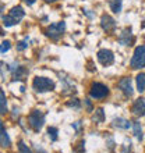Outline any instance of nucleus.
Returning <instances> with one entry per match:
<instances>
[{"mask_svg": "<svg viewBox=\"0 0 145 153\" xmlns=\"http://www.w3.org/2000/svg\"><path fill=\"white\" fill-rule=\"evenodd\" d=\"M25 16V11L24 8L21 7V6H16V7H13L10 10V14L7 17L3 16V24L6 27H11V25H16L17 22H20Z\"/></svg>", "mask_w": 145, "mask_h": 153, "instance_id": "1", "label": "nucleus"}, {"mask_svg": "<svg viewBox=\"0 0 145 153\" xmlns=\"http://www.w3.org/2000/svg\"><path fill=\"white\" fill-rule=\"evenodd\" d=\"M32 88L36 92H49L55 89V82L46 76H35L32 81Z\"/></svg>", "mask_w": 145, "mask_h": 153, "instance_id": "2", "label": "nucleus"}, {"mask_svg": "<svg viewBox=\"0 0 145 153\" xmlns=\"http://www.w3.org/2000/svg\"><path fill=\"white\" fill-rule=\"evenodd\" d=\"M28 123H29V125H31V128H32L35 132H38V131H40L42 127H43L45 114L42 113V111H39V110H34L28 117Z\"/></svg>", "mask_w": 145, "mask_h": 153, "instance_id": "3", "label": "nucleus"}, {"mask_svg": "<svg viewBox=\"0 0 145 153\" xmlns=\"http://www.w3.org/2000/svg\"><path fill=\"white\" fill-rule=\"evenodd\" d=\"M131 68L138 70L145 67V46H138L134 52V56L131 59Z\"/></svg>", "mask_w": 145, "mask_h": 153, "instance_id": "4", "label": "nucleus"}, {"mask_svg": "<svg viewBox=\"0 0 145 153\" xmlns=\"http://www.w3.org/2000/svg\"><path fill=\"white\" fill-rule=\"evenodd\" d=\"M89 95L93 99H103L109 95V88L101 82H93L89 89Z\"/></svg>", "mask_w": 145, "mask_h": 153, "instance_id": "5", "label": "nucleus"}, {"mask_svg": "<svg viewBox=\"0 0 145 153\" xmlns=\"http://www.w3.org/2000/svg\"><path fill=\"white\" fill-rule=\"evenodd\" d=\"M64 29H66V24L63 22V21H60V22H56V24L49 25L48 28H46V35H48L50 39L57 40L61 35H63Z\"/></svg>", "mask_w": 145, "mask_h": 153, "instance_id": "6", "label": "nucleus"}, {"mask_svg": "<svg viewBox=\"0 0 145 153\" xmlns=\"http://www.w3.org/2000/svg\"><path fill=\"white\" fill-rule=\"evenodd\" d=\"M98 60H99V63L103 64V65L113 64V61H114L113 52L112 50H109V49H102V50L98 52Z\"/></svg>", "mask_w": 145, "mask_h": 153, "instance_id": "7", "label": "nucleus"}, {"mask_svg": "<svg viewBox=\"0 0 145 153\" xmlns=\"http://www.w3.org/2000/svg\"><path fill=\"white\" fill-rule=\"evenodd\" d=\"M101 25L106 32H113L114 28H116V21L113 20L110 16H108V14H103L101 18Z\"/></svg>", "mask_w": 145, "mask_h": 153, "instance_id": "8", "label": "nucleus"}, {"mask_svg": "<svg viewBox=\"0 0 145 153\" xmlns=\"http://www.w3.org/2000/svg\"><path fill=\"white\" fill-rule=\"evenodd\" d=\"M119 88L123 91V93H124L126 96H133V85H131V79L130 78H127V76H124V78H121L120 81H119Z\"/></svg>", "mask_w": 145, "mask_h": 153, "instance_id": "9", "label": "nucleus"}, {"mask_svg": "<svg viewBox=\"0 0 145 153\" xmlns=\"http://www.w3.org/2000/svg\"><path fill=\"white\" fill-rule=\"evenodd\" d=\"M131 111H133L137 117L145 116V102H144V99H137V100L134 102L133 107H131Z\"/></svg>", "mask_w": 145, "mask_h": 153, "instance_id": "10", "label": "nucleus"}, {"mask_svg": "<svg viewBox=\"0 0 145 153\" xmlns=\"http://www.w3.org/2000/svg\"><path fill=\"white\" fill-rule=\"evenodd\" d=\"M131 42H133V33H131V29L130 28L123 29V32H121L120 36H119V43L123 45V46H129Z\"/></svg>", "mask_w": 145, "mask_h": 153, "instance_id": "11", "label": "nucleus"}, {"mask_svg": "<svg viewBox=\"0 0 145 153\" xmlns=\"http://www.w3.org/2000/svg\"><path fill=\"white\" fill-rule=\"evenodd\" d=\"M11 70V73H13V78L14 79H24L25 76L28 75V70L24 68V67H21V65H17V67H14V68H10Z\"/></svg>", "mask_w": 145, "mask_h": 153, "instance_id": "12", "label": "nucleus"}, {"mask_svg": "<svg viewBox=\"0 0 145 153\" xmlns=\"http://www.w3.org/2000/svg\"><path fill=\"white\" fill-rule=\"evenodd\" d=\"M112 125H113V127H116V128L127 129V128H130L131 123H130L129 120H124V118H113Z\"/></svg>", "mask_w": 145, "mask_h": 153, "instance_id": "13", "label": "nucleus"}, {"mask_svg": "<svg viewBox=\"0 0 145 153\" xmlns=\"http://www.w3.org/2000/svg\"><path fill=\"white\" fill-rule=\"evenodd\" d=\"M0 128H1V146H3V148H10L11 142H10V138H8L7 131H6V128H4L3 123H1V125H0Z\"/></svg>", "mask_w": 145, "mask_h": 153, "instance_id": "14", "label": "nucleus"}, {"mask_svg": "<svg viewBox=\"0 0 145 153\" xmlns=\"http://www.w3.org/2000/svg\"><path fill=\"white\" fill-rule=\"evenodd\" d=\"M137 91L140 93L145 91V73H140L137 75Z\"/></svg>", "mask_w": 145, "mask_h": 153, "instance_id": "15", "label": "nucleus"}, {"mask_svg": "<svg viewBox=\"0 0 145 153\" xmlns=\"http://www.w3.org/2000/svg\"><path fill=\"white\" fill-rule=\"evenodd\" d=\"M0 113H7V100H6V93L4 91H0Z\"/></svg>", "mask_w": 145, "mask_h": 153, "instance_id": "16", "label": "nucleus"}, {"mask_svg": "<svg viewBox=\"0 0 145 153\" xmlns=\"http://www.w3.org/2000/svg\"><path fill=\"white\" fill-rule=\"evenodd\" d=\"M92 120L95 121V123H98V124L103 123V121H105V113H103V110H102V109H96V110H95V114H93Z\"/></svg>", "mask_w": 145, "mask_h": 153, "instance_id": "17", "label": "nucleus"}, {"mask_svg": "<svg viewBox=\"0 0 145 153\" xmlns=\"http://www.w3.org/2000/svg\"><path fill=\"white\" fill-rule=\"evenodd\" d=\"M110 8L113 13L119 14L121 11V0H110Z\"/></svg>", "mask_w": 145, "mask_h": 153, "instance_id": "18", "label": "nucleus"}, {"mask_svg": "<svg viewBox=\"0 0 145 153\" xmlns=\"http://www.w3.org/2000/svg\"><path fill=\"white\" fill-rule=\"evenodd\" d=\"M133 129H134V135H135V138H137L138 141H141V139H142V129H141L140 123H134V124H133Z\"/></svg>", "mask_w": 145, "mask_h": 153, "instance_id": "19", "label": "nucleus"}, {"mask_svg": "<svg viewBox=\"0 0 145 153\" xmlns=\"http://www.w3.org/2000/svg\"><path fill=\"white\" fill-rule=\"evenodd\" d=\"M57 132H59V131H57V128H55V127H49L48 128V134L52 141H57Z\"/></svg>", "mask_w": 145, "mask_h": 153, "instance_id": "20", "label": "nucleus"}, {"mask_svg": "<svg viewBox=\"0 0 145 153\" xmlns=\"http://www.w3.org/2000/svg\"><path fill=\"white\" fill-rule=\"evenodd\" d=\"M18 150H20V153H34L32 150L29 149L28 146L25 145V143H24V142H22V141H20V142H18Z\"/></svg>", "mask_w": 145, "mask_h": 153, "instance_id": "21", "label": "nucleus"}, {"mask_svg": "<svg viewBox=\"0 0 145 153\" xmlns=\"http://www.w3.org/2000/svg\"><path fill=\"white\" fill-rule=\"evenodd\" d=\"M28 48V38H25L24 40H21V42H18L17 43V50H24V49Z\"/></svg>", "mask_w": 145, "mask_h": 153, "instance_id": "22", "label": "nucleus"}, {"mask_svg": "<svg viewBox=\"0 0 145 153\" xmlns=\"http://www.w3.org/2000/svg\"><path fill=\"white\" fill-rule=\"evenodd\" d=\"M8 49H10V42H8V40H3V42H1V49H0L1 54H4Z\"/></svg>", "mask_w": 145, "mask_h": 153, "instance_id": "23", "label": "nucleus"}, {"mask_svg": "<svg viewBox=\"0 0 145 153\" xmlns=\"http://www.w3.org/2000/svg\"><path fill=\"white\" fill-rule=\"evenodd\" d=\"M67 106H69V107H75V109H78V107H80V100L74 97V99H71L70 102H67Z\"/></svg>", "mask_w": 145, "mask_h": 153, "instance_id": "24", "label": "nucleus"}, {"mask_svg": "<svg viewBox=\"0 0 145 153\" xmlns=\"http://www.w3.org/2000/svg\"><path fill=\"white\" fill-rule=\"evenodd\" d=\"M85 142L84 141H81L80 142V143H78V146H77V148H75V152L77 153H82V152H84V150H85Z\"/></svg>", "mask_w": 145, "mask_h": 153, "instance_id": "25", "label": "nucleus"}, {"mask_svg": "<svg viewBox=\"0 0 145 153\" xmlns=\"http://www.w3.org/2000/svg\"><path fill=\"white\" fill-rule=\"evenodd\" d=\"M130 149H131V145H127V143H124V145L121 146V150H120V153H130Z\"/></svg>", "mask_w": 145, "mask_h": 153, "instance_id": "26", "label": "nucleus"}, {"mask_svg": "<svg viewBox=\"0 0 145 153\" xmlns=\"http://www.w3.org/2000/svg\"><path fill=\"white\" fill-rule=\"evenodd\" d=\"M85 105H87V107H88L89 111H92V105H91V102H89L88 99H85Z\"/></svg>", "mask_w": 145, "mask_h": 153, "instance_id": "27", "label": "nucleus"}, {"mask_svg": "<svg viewBox=\"0 0 145 153\" xmlns=\"http://www.w3.org/2000/svg\"><path fill=\"white\" fill-rule=\"evenodd\" d=\"M22 1H24V3H27L28 6H32V4H35L36 0H22Z\"/></svg>", "mask_w": 145, "mask_h": 153, "instance_id": "28", "label": "nucleus"}, {"mask_svg": "<svg viewBox=\"0 0 145 153\" xmlns=\"http://www.w3.org/2000/svg\"><path fill=\"white\" fill-rule=\"evenodd\" d=\"M80 127H81V123H80V121H78V123H75V124H72V128L77 129V131L80 129Z\"/></svg>", "mask_w": 145, "mask_h": 153, "instance_id": "29", "label": "nucleus"}, {"mask_svg": "<svg viewBox=\"0 0 145 153\" xmlns=\"http://www.w3.org/2000/svg\"><path fill=\"white\" fill-rule=\"evenodd\" d=\"M45 1H48V3H53V1H57V0H45Z\"/></svg>", "mask_w": 145, "mask_h": 153, "instance_id": "30", "label": "nucleus"}]
</instances>
